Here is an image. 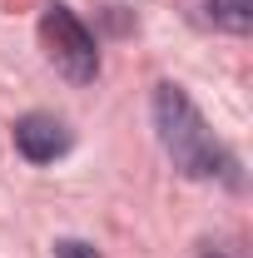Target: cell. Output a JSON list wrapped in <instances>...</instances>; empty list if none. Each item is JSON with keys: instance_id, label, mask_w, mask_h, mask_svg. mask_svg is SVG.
<instances>
[{"instance_id": "5b68a950", "label": "cell", "mask_w": 253, "mask_h": 258, "mask_svg": "<svg viewBox=\"0 0 253 258\" xmlns=\"http://www.w3.org/2000/svg\"><path fill=\"white\" fill-rule=\"evenodd\" d=\"M55 258H99V253H95V243H85V238H60Z\"/></svg>"}, {"instance_id": "277c9868", "label": "cell", "mask_w": 253, "mask_h": 258, "mask_svg": "<svg viewBox=\"0 0 253 258\" xmlns=\"http://www.w3.org/2000/svg\"><path fill=\"white\" fill-rule=\"evenodd\" d=\"M204 20L223 35H248L253 30V0H204Z\"/></svg>"}, {"instance_id": "7a4b0ae2", "label": "cell", "mask_w": 253, "mask_h": 258, "mask_svg": "<svg viewBox=\"0 0 253 258\" xmlns=\"http://www.w3.org/2000/svg\"><path fill=\"white\" fill-rule=\"evenodd\" d=\"M40 45H45V55H50V64L60 70L70 85H95L99 75V45L95 35H90V25L70 10V5H45L40 10Z\"/></svg>"}, {"instance_id": "6da1fadb", "label": "cell", "mask_w": 253, "mask_h": 258, "mask_svg": "<svg viewBox=\"0 0 253 258\" xmlns=\"http://www.w3.org/2000/svg\"><path fill=\"white\" fill-rule=\"evenodd\" d=\"M154 129H159V144H164L169 164L184 179H194V184H204V179H233V154L219 144V134L199 114V104L179 85H169V80L154 85Z\"/></svg>"}, {"instance_id": "8992f818", "label": "cell", "mask_w": 253, "mask_h": 258, "mask_svg": "<svg viewBox=\"0 0 253 258\" xmlns=\"http://www.w3.org/2000/svg\"><path fill=\"white\" fill-rule=\"evenodd\" d=\"M199 258H228V253H219V248H204V253H199Z\"/></svg>"}, {"instance_id": "3957f363", "label": "cell", "mask_w": 253, "mask_h": 258, "mask_svg": "<svg viewBox=\"0 0 253 258\" xmlns=\"http://www.w3.org/2000/svg\"><path fill=\"white\" fill-rule=\"evenodd\" d=\"M10 134H15V149H20V159L25 164H55L65 159L70 149H75V129L65 124V119H55V114H20L15 124H10Z\"/></svg>"}]
</instances>
